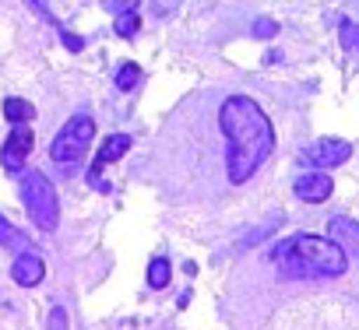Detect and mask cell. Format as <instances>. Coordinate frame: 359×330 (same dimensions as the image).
I'll use <instances>...</instances> for the list:
<instances>
[{
    "label": "cell",
    "mask_w": 359,
    "mask_h": 330,
    "mask_svg": "<svg viewBox=\"0 0 359 330\" xmlns=\"http://www.w3.org/2000/svg\"><path fill=\"white\" fill-rule=\"evenodd\" d=\"M219 130L226 137V180L243 187L275 151V127L250 95H229L219 109Z\"/></svg>",
    "instance_id": "1"
},
{
    "label": "cell",
    "mask_w": 359,
    "mask_h": 330,
    "mask_svg": "<svg viewBox=\"0 0 359 330\" xmlns=\"http://www.w3.org/2000/svg\"><path fill=\"white\" fill-rule=\"evenodd\" d=\"M271 264L285 281H331L348 271V257L324 236H289L271 250Z\"/></svg>",
    "instance_id": "2"
},
{
    "label": "cell",
    "mask_w": 359,
    "mask_h": 330,
    "mask_svg": "<svg viewBox=\"0 0 359 330\" xmlns=\"http://www.w3.org/2000/svg\"><path fill=\"white\" fill-rule=\"evenodd\" d=\"M22 201H25L29 218H32L43 232H53V229H57V222H60L57 190H53V183H50L39 169L22 173Z\"/></svg>",
    "instance_id": "3"
},
{
    "label": "cell",
    "mask_w": 359,
    "mask_h": 330,
    "mask_svg": "<svg viewBox=\"0 0 359 330\" xmlns=\"http://www.w3.org/2000/svg\"><path fill=\"white\" fill-rule=\"evenodd\" d=\"M92 141H95V120H92L88 113H74V116L60 127V134L53 137L50 158H53V162H81L85 151L92 148Z\"/></svg>",
    "instance_id": "4"
},
{
    "label": "cell",
    "mask_w": 359,
    "mask_h": 330,
    "mask_svg": "<svg viewBox=\"0 0 359 330\" xmlns=\"http://www.w3.org/2000/svg\"><path fill=\"white\" fill-rule=\"evenodd\" d=\"M32 144H36V137H32L29 127H15V130L8 134L4 148H0V162H4V169H8L11 176H22V173H25V162H29Z\"/></svg>",
    "instance_id": "5"
},
{
    "label": "cell",
    "mask_w": 359,
    "mask_h": 330,
    "mask_svg": "<svg viewBox=\"0 0 359 330\" xmlns=\"http://www.w3.org/2000/svg\"><path fill=\"white\" fill-rule=\"evenodd\" d=\"M348 155H352V144H348V141H338V137L317 141V144L306 151L310 165H317V169H338L341 162H348Z\"/></svg>",
    "instance_id": "6"
},
{
    "label": "cell",
    "mask_w": 359,
    "mask_h": 330,
    "mask_svg": "<svg viewBox=\"0 0 359 330\" xmlns=\"http://www.w3.org/2000/svg\"><path fill=\"white\" fill-rule=\"evenodd\" d=\"M292 194L306 204H324L331 194H334V183L327 173H303L296 183H292Z\"/></svg>",
    "instance_id": "7"
},
{
    "label": "cell",
    "mask_w": 359,
    "mask_h": 330,
    "mask_svg": "<svg viewBox=\"0 0 359 330\" xmlns=\"http://www.w3.org/2000/svg\"><path fill=\"white\" fill-rule=\"evenodd\" d=\"M327 236L345 257H359V222H352L345 215H334L327 222Z\"/></svg>",
    "instance_id": "8"
},
{
    "label": "cell",
    "mask_w": 359,
    "mask_h": 330,
    "mask_svg": "<svg viewBox=\"0 0 359 330\" xmlns=\"http://www.w3.org/2000/svg\"><path fill=\"white\" fill-rule=\"evenodd\" d=\"M127 148H130V134H113V137L102 141V148H99V155H95V162H92V183H95V187H99L102 169H106L109 162H116L120 155H127Z\"/></svg>",
    "instance_id": "9"
},
{
    "label": "cell",
    "mask_w": 359,
    "mask_h": 330,
    "mask_svg": "<svg viewBox=\"0 0 359 330\" xmlns=\"http://www.w3.org/2000/svg\"><path fill=\"white\" fill-rule=\"evenodd\" d=\"M43 278H46V264L36 253H25V257H18L11 264V281L22 285V288H36Z\"/></svg>",
    "instance_id": "10"
},
{
    "label": "cell",
    "mask_w": 359,
    "mask_h": 330,
    "mask_svg": "<svg viewBox=\"0 0 359 330\" xmlns=\"http://www.w3.org/2000/svg\"><path fill=\"white\" fill-rule=\"evenodd\" d=\"M0 246H8V250H15L18 257H25V253H36V246L29 243V236H22L8 218H0Z\"/></svg>",
    "instance_id": "11"
},
{
    "label": "cell",
    "mask_w": 359,
    "mask_h": 330,
    "mask_svg": "<svg viewBox=\"0 0 359 330\" xmlns=\"http://www.w3.org/2000/svg\"><path fill=\"white\" fill-rule=\"evenodd\" d=\"M32 113H36V109H32V106H29L25 99H15V95H11V99L4 102V116H8V120H11L15 127H29Z\"/></svg>",
    "instance_id": "12"
},
{
    "label": "cell",
    "mask_w": 359,
    "mask_h": 330,
    "mask_svg": "<svg viewBox=\"0 0 359 330\" xmlns=\"http://www.w3.org/2000/svg\"><path fill=\"white\" fill-rule=\"evenodd\" d=\"M169 274H172V267H169L165 257H155V260L148 264V285H151V288H165V285H169Z\"/></svg>",
    "instance_id": "13"
},
{
    "label": "cell",
    "mask_w": 359,
    "mask_h": 330,
    "mask_svg": "<svg viewBox=\"0 0 359 330\" xmlns=\"http://www.w3.org/2000/svg\"><path fill=\"white\" fill-rule=\"evenodd\" d=\"M141 85V67L137 64H123L120 71H116V88L120 92H130V88H137Z\"/></svg>",
    "instance_id": "14"
},
{
    "label": "cell",
    "mask_w": 359,
    "mask_h": 330,
    "mask_svg": "<svg viewBox=\"0 0 359 330\" xmlns=\"http://www.w3.org/2000/svg\"><path fill=\"white\" fill-rule=\"evenodd\" d=\"M137 29H141L137 11H127V15H120V18H116V36H120V39H134V36H137Z\"/></svg>",
    "instance_id": "15"
},
{
    "label": "cell",
    "mask_w": 359,
    "mask_h": 330,
    "mask_svg": "<svg viewBox=\"0 0 359 330\" xmlns=\"http://www.w3.org/2000/svg\"><path fill=\"white\" fill-rule=\"evenodd\" d=\"M275 32H278V25H275L271 18H257V22H254V36H257V39H271Z\"/></svg>",
    "instance_id": "16"
},
{
    "label": "cell",
    "mask_w": 359,
    "mask_h": 330,
    "mask_svg": "<svg viewBox=\"0 0 359 330\" xmlns=\"http://www.w3.org/2000/svg\"><path fill=\"white\" fill-rule=\"evenodd\" d=\"M50 330H67V309H60V306H53L50 309V323H46Z\"/></svg>",
    "instance_id": "17"
},
{
    "label": "cell",
    "mask_w": 359,
    "mask_h": 330,
    "mask_svg": "<svg viewBox=\"0 0 359 330\" xmlns=\"http://www.w3.org/2000/svg\"><path fill=\"white\" fill-rule=\"evenodd\" d=\"M355 39H359V25L345 22V25H341V46H345V50H352V46H355Z\"/></svg>",
    "instance_id": "18"
},
{
    "label": "cell",
    "mask_w": 359,
    "mask_h": 330,
    "mask_svg": "<svg viewBox=\"0 0 359 330\" xmlns=\"http://www.w3.org/2000/svg\"><path fill=\"white\" fill-rule=\"evenodd\" d=\"M60 39H64V46H67V50H74V53H78V50H85V39H81V36H74V32H67V29H60Z\"/></svg>",
    "instance_id": "19"
},
{
    "label": "cell",
    "mask_w": 359,
    "mask_h": 330,
    "mask_svg": "<svg viewBox=\"0 0 359 330\" xmlns=\"http://www.w3.org/2000/svg\"><path fill=\"white\" fill-rule=\"evenodd\" d=\"M355 50H359V39H355Z\"/></svg>",
    "instance_id": "20"
}]
</instances>
